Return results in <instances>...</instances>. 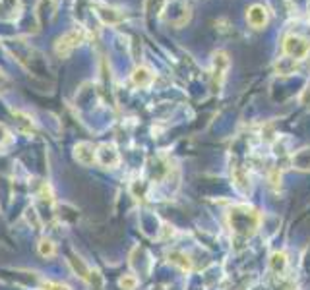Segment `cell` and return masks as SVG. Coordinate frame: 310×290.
<instances>
[{
    "label": "cell",
    "mask_w": 310,
    "mask_h": 290,
    "mask_svg": "<svg viewBox=\"0 0 310 290\" xmlns=\"http://www.w3.org/2000/svg\"><path fill=\"white\" fill-rule=\"evenodd\" d=\"M229 224H231V232L235 240H246L258 230L260 215L256 213V209H252L248 205H238V207H233L229 213Z\"/></svg>",
    "instance_id": "obj_1"
},
{
    "label": "cell",
    "mask_w": 310,
    "mask_h": 290,
    "mask_svg": "<svg viewBox=\"0 0 310 290\" xmlns=\"http://www.w3.org/2000/svg\"><path fill=\"white\" fill-rule=\"evenodd\" d=\"M84 39H86V31H82V29H72V31H68L59 43H57V52L62 54V56H66V54H68L72 48H76Z\"/></svg>",
    "instance_id": "obj_2"
},
{
    "label": "cell",
    "mask_w": 310,
    "mask_h": 290,
    "mask_svg": "<svg viewBox=\"0 0 310 290\" xmlns=\"http://www.w3.org/2000/svg\"><path fill=\"white\" fill-rule=\"evenodd\" d=\"M120 157H118V151L115 145L111 144H103L99 147V151H97V162L101 164V166H107V168H113V166H117Z\"/></svg>",
    "instance_id": "obj_3"
},
{
    "label": "cell",
    "mask_w": 310,
    "mask_h": 290,
    "mask_svg": "<svg viewBox=\"0 0 310 290\" xmlns=\"http://www.w3.org/2000/svg\"><path fill=\"white\" fill-rule=\"evenodd\" d=\"M74 157H76V160H78L80 164H84V166H89V164H93V162L97 160V151H95V147H93L91 144H86V142H82V144L76 145Z\"/></svg>",
    "instance_id": "obj_4"
},
{
    "label": "cell",
    "mask_w": 310,
    "mask_h": 290,
    "mask_svg": "<svg viewBox=\"0 0 310 290\" xmlns=\"http://www.w3.org/2000/svg\"><path fill=\"white\" fill-rule=\"evenodd\" d=\"M246 20H248V24H250L252 28L262 29L267 24V10L264 6H258V4H256V6H252L250 10H248Z\"/></svg>",
    "instance_id": "obj_5"
},
{
    "label": "cell",
    "mask_w": 310,
    "mask_h": 290,
    "mask_svg": "<svg viewBox=\"0 0 310 290\" xmlns=\"http://www.w3.org/2000/svg\"><path fill=\"white\" fill-rule=\"evenodd\" d=\"M287 254L285 252H273L271 254V258H269V269L273 271V273H283L285 269H287Z\"/></svg>",
    "instance_id": "obj_6"
},
{
    "label": "cell",
    "mask_w": 310,
    "mask_h": 290,
    "mask_svg": "<svg viewBox=\"0 0 310 290\" xmlns=\"http://www.w3.org/2000/svg\"><path fill=\"white\" fill-rule=\"evenodd\" d=\"M169 261L173 265H177L178 269H182V271H192V261H190V258L186 254H182V252H171L169 254Z\"/></svg>",
    "instance_id": "obj_7"
},
{
    "label": "cell",
    "mask_w": 310,
    "mask_h": 290,
    "mask_svg": "<svg viewBox=\"0 0 310 290\" xmlns=\"http://www.w3.org/2000/svg\"><path fill=\"white\" fill-rule=\"evenodd\" d=\"M132 82H134V86H138V87H148L149 84L153 82V74L149 72L148 68H138V70L132 74Z\"/></svg>",
    "instance_id": "obj_8"
},
{
    "label": "cell",
    "mask_w": 310,
    "mask_h": 290,
    "mask_svg": "<svg viewBox=\"0 0 310 290\" xmlns=\"http://www.w3.org/2000/svg\"><path fill=\"white\" fill-rule=\"evenodd\" d=\"M37 252H39V256L41 258H53L55 254H57V244L53 242V240H49V238H43L41 242H39V246H37Z\"/></svg>",
    "instance_id": "obj_9"
},
{
    "label": "cell",
    "mask_w": 310,
    "mask_h": 290,
    "mask_svg": "<svg viewBox=\"0 0 310 290\" xmlns=\"http://www.w3.org/2000/svg\"><path fill=\"white\" fill-rule=\"evenodd\" d=\"M118 286L122 290H136V286H138V278L134 275H124L118 280Z\"/></svg>",
    "instance_id": "obj_10"
},
{
    "label": "cell",
    "mask_w": 310,
    "mask_h": 290,
    "mask_svg": "<svg viewBox=\"0 0 310 290\" xmlns=\"http://www.w3.org/2000/svg\"><path fill=\"white\" fill-rule=\"evenodd\" d=\"M41 290H70L68 284H62V282H53V280H47L41 284Z\"/></svg>",
    "instance_id": "obj_11"
},
{
    "label": "cell",
    "mask_w": 310,
    "mask_h": 290,
    "mask_svg": "<svg viewBox=\"0 0 310 290\" xmlns=\"http://www.w3.org/2000/svg\"><path fill=\"white\" fill-rule=\"evenodd\" d=\"M10 142H12L10 132L6 130V126H2V124H0V147H2V145H8Z\"/></svg>",
    "instance_id": "obj_12"
}]
</instances>
